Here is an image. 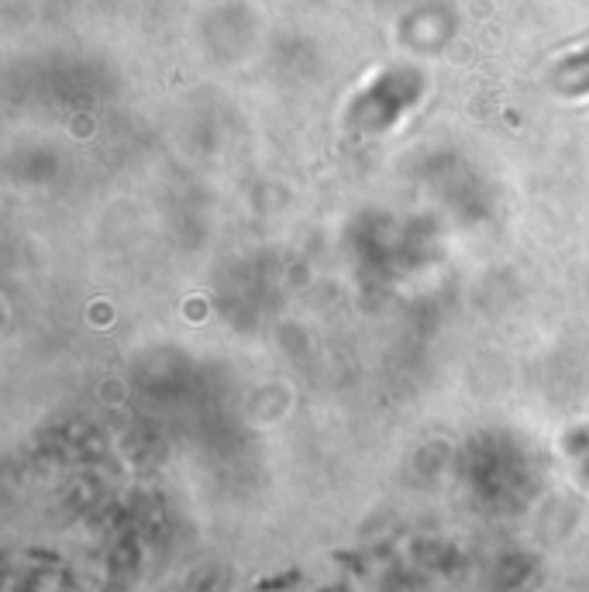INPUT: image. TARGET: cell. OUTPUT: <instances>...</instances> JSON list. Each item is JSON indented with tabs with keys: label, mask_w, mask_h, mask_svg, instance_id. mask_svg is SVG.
I'll use <instances>...</instances> for the list:
<instances>
[{
	"label": "cell",
	"mask_w": 589,
	"mask_h": 592,
	"mask_svg": "<svg viewBox=\"0 0 589 592\" xmlns=\"http://www.w3.org/2000/svg\"><path fill=\"white\" fill-rule=\"evenodd\" d=\"M562 86L565 90H589V53L579 59H569L562 66Z\"/></svg>",
	"instance_id": "1"
}]
</instances>
